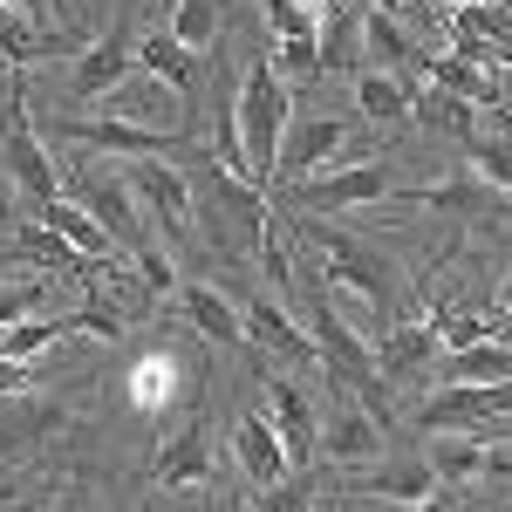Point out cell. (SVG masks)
Masks as SVG:
<instances>
[{"label": "cell", "mask_w": 512, "mask_h": 512, "mask_svg": "<svg viewBox=\"0 0 512 512\" xmlns=\"http://www.w3.org/2000/svg\"><path fill=\"white\" fill-rule=\"evenodd\" d=\"M301 301H308V321H301V328L315 335V355L328 362L335 390L349 396V403H362V410H369V417H376L383 431H396V424H403V410H396V383L383 376V369H376V349H369V342L355 335L349 321L335 315L328 287H308Z\"/></svg>", "instance_id": "cell-1"}, {"label": "cell", "mask_w": 512, "mask_h": 512, "mask_svg": "<svg viewBox=\"0 0 512 512\" xmlns=\"http://www.w3.org/2000/svg\"><path fill=\"white\" fill-rule=\"evenodd\" d=\"M294 239H308V246L321 253V267H328L321 287H349V294H362L376 315H396V287H403V274H396L390 253L369 246V233L328 226V219H315V212H294Z\"/></svg>", "instance_id": "cell-2"}, {"label": "cell", "mask_w": 512, "mask_h": 512, "mask_svg": "<svg viewBox=\"0 0 512 512\" xmlns=\"http://www.w3.org/2000/svg\"><path fill=\"white\" fill-rule=\"evenodd\" d=\"M287 123H294V96H287L280 69L274 62H253V76L239 82V144H246V171H253L260 192H267V178H274Z\"/></svg>", "instance_id": "cell-3"}, {"label": "cell", "mask_w": 512, "mask_h": 512, "mask_svg": "<svg viewBox=\"0 0 512 512\" xmlns=\"http://www.w3.org/2000/svg\"><path fill=\"white\" fill-rule=\"evenodd\" d=\"M0 171H7V185H21L35 205L62 198V171L41 151L35 110H28V82L14 76V69H7V110H0Z\"/></svg>", "instance_id": "cell-4"}, {"label": "cell", "mask_w": 512, "mask_h": 512, "mask_svg": "<svg viewBox=\"0 0 512 512\" xmlns=\"http://www.w3.org/2000/svg\"><path fill=\"white\" fill-rule=\"evenodd\" d=\"M55 130H62V144L69 151H110V158H171L185 164L198 151L192 130H144V123H123V117H76V110H62L55 117Z\"/></svg>", "instance_id": "cell-5"}, {"label": "cell", "mask_w": 512, "mask_h": 512, "mask_svg": "<svg viewBox=\"0 0 512 512\" xmlns=\"http://www.w3.org/2000/svg\"><path fill=\"white\" fill-rule=\"evenodd\" d=\"M130 76H137V0H117L110 35H96V41L76 55L62 103H69V110H82V103H96V96H117Z\"/></svg>", "instance_id": "cell-6"}, {"label": "cell", "mask_w": 512, "mask_h": 512, "mask_svg": "<svg viewBox=\"0 0 512 512\" xmlns=\"http://www.w3.org/2000/svg\"><path fill=\"white\" fill-rule=\"evenodd\" d=\"M403 192L383 164H342V171H328V178H301L294 192H280L287 212H349V205H390Z\"/></svg>", "instance_id": "cell-7"}, {"label": "cell", "mask_w": 512, "mask_h": 512, "mask_svg": "<svg viewBox=\"0 0 512 512\" xmlns=\"http://www.w3.org/2000/svg\"><path fill=\"white\" fill-rule=\"evenodd\" d=\"M485 417H512V383H437L410 424L424 437H444V431H465V424H485Z\"/></svg>", "instance_id": "cell-8"}, {"label": "cell", "mask_w": 512, "mask_h": 512, "mask_svg": "<svg viewBox=\"0 0 512 512\" xmlns=\"http://www.w3.org/2000/svg\"><path fill=\"white\" fill-rule=\"evenodd\" d=\"M130 185H137V198L158 212L164 239H178V246H192L198 239V198H192V171L171 158H137L130 164Z\"/></svg>", "instance_id": "cell-9"}, {"label": "cell", "mask_w": 512, "mask_h": 512, "mask_svg": "<svg viewBox=\"0 0 512 512\" xmlns=\"http://www.w3.org/2000/svg\"><path fill=\"white\" fill-rule=\"evenodd\" d=\"M260 396H267V417H274V431H280L287 472L321 465V417H315V403H308V390H301V383H287V376H267V369H260Z\"/></svg>", "instance_id": "cell-10"}, {"label": "cell", "mask_w": 512, "mask_h": 512, "mask_svg": "<svg viewBox=\"0 0 512 512\" xmlns=\"http://www.w3.org/2000/svg\"><path fill=\"white\" fill-rule=\"evenodd\" d=\"M342 492H349V499H383V506H424L437 492V472H431L424 451H417V458H376V465L342 472Z\"/></svg>", "instance_id": "cell-11"}, {"label": "cell", "mask_w": 512, "mask_h": 512, "mask_svg": "<svg viewBox=\"0 0 512 512\" xmlns=\"http://www.w3.org/2000/svg\"><path fill=\"white\" fill-rule=\"evenodd\" d=\"M342 137H349V123L342 117H294L287 123V137H280V158H274V178H267V192H294L315 164H328L342 151Z\"/></svg>", "instance_id": "cell-12"}, {"label": "cell", "mask_w": 512, "mask_h": 512, "mask_svg": "<svg viewBox=\"0 0 512 512\" xmlns=\"http://www.w3.org/2000/svg\"><path fill=\"white\" fill-rule=\"evenodd\" d=\"M137 76H158L164 89H178V96H185V130H192L198 82H205V55H192L171 28H144V35H137Z\"/></svg>", "instance_id": "cell-13"}, {"label": "cell", "mask_w": 512, "mask_h": 512, "mask_svg": "<svg viewBox=\"0 0 512 512\" xmlns=\"http://www.w3.org/2000/svg\"><path fill=\"white\" fill-rule=\"evenodd\" d=\"M239 321H246V349L294 355V362H321V355H315V335H308L294 315H280L274 294H239Z\"/></svg>", "instance_id": "cell-14"}, {"label": "cell", "mask_w": 512, "mask_h": 512, "mask_svg": "<svg viewBox=\"0 0 512 512\" xmlns=\"http://www.w3.org/2000/svg\"><path fill=\"white\" fill-rule=\"evenodd\" d=\"M178 308H185V321H192L212 349H239L246 355V321H239L233 294H219V287H205V280H178Z\"/></svg>", "instance_id": "cell-15"}, {"label": "cell", "mask_w": 512, "mask_h": 512, "mask_svg": "<svg viewBox=\"0 0 512 512\" xmlns=\"http://www.w3.org/2000/svg\"><path fill=\"white\" fill-rule=\"evenodd\" d=\"M362 0H321V76H355L362 69Z\"/></svg>", "instance_id": "cell-16"}, {"label": "cell", "mask_w": 512, "mask_h": 512, "mask_svg": "<svg viewBox=\"0 0 512 512\" xmlns=\"http://www.w3.org/2000/svg\"><path fill=\"white\" fill-rule=\"evenodd\" d=\"M151 478L158 485H205L212 478V437H205V417H185V431H171L151 458Z\"/></svg>", "instance_id": "cell-17"}, {"label": "cell", "mask_w": 512, "mask_h": 512, "mask_svg": "<svg viewBox=\"0 0 512 512\" xmlns=\"http://www.w3.org/2000/svg\"><path fill=\"white\" fill-rule=\"evenodd\" d=\"M233 451H239V472L253 478L260 492L287 478V451H280V431H274V417H267V410L233 417Z\"/></svg>", "instance_id": "cell-18"}, {"label": "cell", "mask_w": 512, "mask_h": 512, "mask_svg": "<svg viewBox=\"0 0 512 512\" xmlns=\"http://www.w3.org/2000/svg\"><path fill=\"white\" fill-rule=\"evenodd\" d=\"M41 226L62 239V246H76L82 260H96V267H117V260H123L117 239L103 233V219H96V212H82L76 198H48V205H41Z\"/></svg>", "instance_id": "cell-19"}, {"label": "cell", "mask_w": 512, "mask_h": 512, "mask_svg": "<svg viewBox=\"0 0 512 512\" xmlns=\"http://www.w3.org/2000/svg\"><path fill=\"white\" fill-rule=\"evenodd\" d=\"M383 437H390V431H383L362 403H342V410L321 424V451L342 458V465L355 472V465H376V458H383Z\"/></svg>", "instance_id": "cell-20"}, {"label": "cell", "mask_w": 512, "mask_h": 512, "mask_svg": "<svg viewBox=\"0 0 512 512\" xmlns=\"http://www.w3.org/2000/svg\"><path fill=\"white\" fill-rule=\"evenodd\" d=\"M431 355H444V342H437V328L424 315L417 321H390V335L376 342V369H383L390 383H403V376H417Z\"/></svg>", "instance_id": "cell-21"}, {"label": "cell", "mask_w": 512, "mask_h": 512, "mask_svg": "<svg viewBox=\"0 0 512 512\" xmlns=\"http://www.w3.org/2000/svg\"><path fill=\"white\" fill-rule=\"evenodd\" d=\"M417 96H424L417 76H383V69H362V76H355V110L369 123H403Z\"/></svg>", "instance_id": "cell-22"}, {"label": "cell", "mask_w": 512, "mask_h": 512, "mask_svg": "<svg viewBox=\"0 0 512 512\" xmlns=\"http://www.w3.org/2000/svg\"><path fill=\"white\" fill-rule=\"evenodd\" d=\"M362 41H369V62H376V69H396V76H424V69H431V55L396 28V14H376V7H369V14H362Z\"/></svg>", "instance_id": "cell-23"}, {"label": "cell", "mask_w": 512, "mask_h": 512, "mask_svg": "<svg viewBox=\"0 0 512 512\" xmlns=\"http://www.w3.org/2000/svg\"><path fill=\"white\" fill-rule=\"evenodd\" d=\"M424 76H431L437 89H451V96L478 103V110H499V103H506V89L492 82V69H478V62H458V55H431V69H424Z\"/></svg>", "instance_id": "cell-24"}, {"label": "cell", "mask_w": 512, "mask_h": 512, "mask_svg": "<svg viewBox=\"0 0 512 512\" xmlns=\"http://www.w3.org/2000/svg\"><path fill=\"white\" fill-rule=\"evenodd\" d=\"M478 103H465V96H451V89H424V96H417V103H410V117L424 123V130H437V137H458V144H465V137H478V117H472Z\"/></svg>", "instance_id": "cell-25"}, {"label": "cell", "mask_w": 512, "mask_h": 512, "mask_svg": "<svg viewBox=\"0 0 512 512\" xmlns=\"http://www.w3.org/2000/svg\"><path fill=\"white\" fill-rule=\"evenodd\" d=\"M164 28H171V35L185 41V48H192V55H205V48H212V41L226 35V0H178V7H171V21H164Z\"/></svg>", "instance_id": "cell-26"}, {"label": "cell", "mask_w": 512, "mask_h": 512, "mask_svg": "<svg viewBox=\"0 0 512 512\" xmlns=\"http://www.w3.org/2000/svg\"><path fill=\"white\" fill-rule=\"evenodd\" d=\"M444 383H512V349L506 342H478L444 362Z\"/></svg>", "instance_id": "cell-27"}, {"label": "cell", "mask_w": 512, "mask_h": 512, "mask_svg": "<svg viewBox=\"0 0 512 512\" xmlns=\"http://www.w3.org/2000/svg\"><path fill=\"white\" fill-rule=\"evenodd\" d=\"M62 335H76V321L69 315H41V321H14V328H0V355L7 362H35L48 342H62Z\"/></svg>", "instance_id": "cell-28"}, {"label": "cell", "mask_w": 512, "mask_h": 512, "mask_svg": "<svg viewBox=\"0 0 512 512\" xmlns=\"http://www.w3.org/2000/svg\"><path fill=\"white\" fill-rule=\"evenodd\" d=\"M424 458H431L437 485H458V478H485V458H492V451H485V444H472V437H451V431H444Z\"/></svg>", "instance_id": "cell-29"}, {"label": "cell", "mask_w": 512, "mask_h": 512, "mask_svg": "<svg viewBox=\"0 0 512 512\" xmlns=\"http://www.w3.org/2000/svg\"><path fill=\"white\" fill-rule=\"evenodd\" d=\"M315 492H321V465H308V472H287L280 485H267L253 499V512H315Z\"/></svg>", "instance_id": "cell-30"}, {"label": "cell", "mask_w": 512, "mask_h": 512, "mask_svg": "<svg viewBox=\"0 0 512 512\" xmlns=\"http://www.w3.org/2000/svg\"><path fill=\"white\" fill-rule=\"evenodd\" d=\"M171 383H178V362L171 355H151L144 369H130V403L137 410H164L171 403Z\"/></svg>", "instance_id": "cell-31"}, {"label": "cell", "mask_w": 512, "mask_h": 512, "mask_svg": "<svg viewBox=\"0 0 512 512\" xmlns=\"http://www.w3.org/2000/svg\"><path fill=\"white\" fill-rule=\"evenodd\" d=\"M48 280H0V328H14V321H41L48 308Z\"/></svg>", "instance_id": "cell-32"}, {"label": "cell", "mask_w": 512, "mask_h": 512, "mask_svg": "<svg viewBox=\"0 0 512 512\" xmlns=\"http://www.w3.org/2000/svg\"><path fill=\"white\" fill-rule=\"evenodd\" d=\"M458 151H465V158L478 164V178H485V185L512 192V144H506V137H465Z\"/></svg>", "instance_id": "cell-33"}, {"label": "cell", "mask_w": 512, "mask_h": 512, "mask_svg": "<svg viewBox=\"0 0 512 512\" xmlns=\"http://www.w3.org/2000/svg\"><path fill=\"white\" fill-rule=\"evenodd\" d=\"M274 69H280V82L294 76V89H301V82H321V35L280 41V48H274Z\"/></svg>", "instance_id": "cell-34"}, {"label": "cell", "mask_w": 512, "mask_h": 512, "mask_svg": "<svg viewBox=\"0 0 512 512\" xmlns=\"http://www.w3.org/2000/svg\"><path fill=\"white\" fill-rule=\"evenodd\" d=\"M260 14H267V28H274V41L321 35V21H315V7H308V0H260Z\"/></svg>", "instance_id": "cell-35"}, {"label": "cell", "mask_w": 512, "mask_h": 512, "mask_svg": "<svg viewBox=\"0 0 512 512\" xmlns=\"http://www.w3.org/2000/svg\"><path fill=\"white\" fill-rule=\"evenodd\" d=\"M28 383H35L28 362H7V355H0V396H28Z\"/></svg>", "instance_id": "cell-36"}, {"label": "cell", "mask_w": 512, "mask_h": 512, "mask_svg": "<svg viewBox=\"0 0 512 512\" xmlns=\"http://www.w3.org/2000/svg\"><path fill=\"white\" fill-rule=\"evenodd\" d=\"M14 7H21L35 28H55V0H14Z\"/></svg>", "instance_id": "cell-37"}, {"label": "cell", "mask_w": 512, "mask_h": 512, "mask_svg": "<svg viewBox=\"0 0 512 512\" xmlns=\"http://www.w3.org/2000/svg\"><path fill=\"white\" fill-rule=\"evenodd\" d=\"M417 512H465V506H458V492H431V499H424Z\"/></svg>", "instance_id": "cell-38"}, {"label": "cell", "mask_w": 512, "mask_h": 512, "mask_svg": "<svg viewBox=\"0 0 512 512\" xmlns=\"http://www.w3.org/2000/svg\"><path fill=\"white\" fill-rule=\"evenodd\" d=\"M219 512H253V506H246V499H226V506H219Z\"/></svg>", "instance_id": "cell-39"}, {"label": "cell", "mask_w": 512, "mask_h": 512, "mask_svg": "<svg viewBox=\"0 0 512 512\" xmlns=\"http://www.w3.org/2000/svg\"><path fill=\"white\" fill-rule=\"evenodd\" d=\"M444 7H451V14H458V7H478V0H444Z\"/></svg>", "instance_id": "cell-40"}, {"label": "cell", "mask_w": 512, "mask_h": 512, "mask_svg": "<svg viewBox=\"0 0 512 512\" xmlns=\"http://www.w3.org/2000/svg\"><path fill=\"white\" fill-rule=\"evenodd\" d=\"M396 7H417V0H396Z\"/></svg>", "instance_id": "cell-41"}]
</instances>
